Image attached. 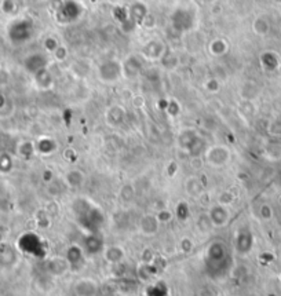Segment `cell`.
Listing matches in <instances>:
<instances>
[{
    "label": "cell",
    "instance_id": "cell-18",
    "mask_svg": "<svg viewBox=\"0 0 281 296\" xmlns=\"http://www.w3.org/2000/svg\"><path fill=\"white\" fill-rule=\"evenodd\" d=\"M276 3H278V5H281V0H274Z\"/></svg>",
    "mask_w": 281,
    "mask_h": 296
},
{
    "label": "cell",
    "instance_id": "cell-11",
    "mask_svg": "<svg viewBox=\"0 0 281 296\" xmlns=\"http://www.w3.org/2000/svg\"><path fill=\"white\" fill-rule=\"evenodd\" d=\"M260 63L263 65L266 70H274L278 66V57L274 52L266 51L260 55Z\"/></svg>",
    "mask_w": 281,
    "mask_h": 296
},
{
    "label": "cell",
    "instance_id": "cell-3",
    "mask_svg": "<svg viewBox=\"0 0 281 296\" xmlns=\"http://www.w3.org/2000/svg\"><path fill=\"white\" fill-rule=\"evenodd\" d=\"M123 75V65L116 59H106L99 65L98 76L104 83H115Z\"/></svg>",
    "mask_w": 281,
    "mask_h": 296
},
{
    "label": "cell",
    "instance_id": "cell-15",
    "mask_svg": "<svg viewBox=\"0 0 281 296\" xmlns=\"http://www.w3.org/2000/svg\"><path fill=\"white\" fill-rule=\"evenodd\" d=\"M209 51L213 52L214 55H224L228 51V43L225 42L224 39H215L209 44Z\"/></svg>",
    "mask_w": 281,
    "mask_h": 296
},
{
    "label": "cell",
    "instance_id": "cell-4",
    "mask_svg": "<svg viewBox=\"0 0 281 296\" xmlns=\"http://www.w3.org/2000/svg\"><path fill=\"white\" fill-rule=\"evenodd\" d=\"M82 14V7L76 0H65L58 9V17L62 22H72Z\"/></svg>",
    "mask_w": 281,
    "mask_h": 296
},
{
    "label": "cell",
    "instance_id": "cell-2",
    "mask_svg": "<svg viewBox=\"0 0 281 296\" xmlns=\"http://www.w3.org/2000/svg\"><path fill=\"white\" fill-rule=\"evenodd\" d=\"M194 13L189 9H185V7H181V9H177L171 14V26L174 31L179 32H187L190 31L194 25Z\"/></svg>",
    "mask_w": 281,
    "mask_h": 296
},
{
    "label": "cell",
    "instance_id": "cell-19",
    "mask_svg": "<svg viewBox=\"0 0 281 296\" xmlns=\"http://www.w3.org/2000/svg\"><path fill=\"white\" fill-rule=\"evenodd\" d=\"M110 2H117V0H110Z\"/></svg>",
    "mask_w": 281,
    "mask_h": 296
},
{
    "label": "cell",
    "instance_id": "cell-14",
    "mask_svg": "<svg viewBox=\"0 0 281 296\" xmlns=\"http://www.w3.org/2000/svg\"><path fill=\"white\" fill-rule=\"evenodd\" d=\"M252 29L255 32L256 35H259V36H266L269 31H270V25H269V21L266 20V18H256L254 24H252Z\"/></svg>",
    "mask_w": 281,
    "mask_h": 296
},
{
    "label": "cell",
    "instance_id": "cell-17",
    "mask_svg": "<svg viewBox=\"0 0 281 296\" xmlns=\"http://www.w3.org/2000/svg\"><path fill=\"white\" fill-rule=\"evenodd\" d=\"M207 89H208L209 91H217V90L219 89V83L217 80H209L208 83H207Z\"/></svg>",
    "mask_w": 281,
    "mask_h": 296
},
{
    "label": "cell",
    "instance_id": "cell-7",
    "mask_svg": "<svg viewBox=\"0 0 281 296\" xmlns=\"http://www.w3.org/2000/svg\"><path fill=\"white\" fill-rule=\"evenodd\" d=\"M47 63H48V61H47V57L44 54L35 52L25 59V68L33 75H37V73L47 68Z\"/></svg>",
    "mask_w": 281,
    "mask_h": 296
},
{
    "label": "cell",
    "instance_id": "cell-16",
    "mask_svg": "<svg viewBox=\"0 0 281 296\" xmlns=\"http://www.w3.org/2000/svg\"><path fill=\"white\" fill-rule=\"evenodd\" d=\"M44 46H46V48L48 50V51L54 52L55 50H57V47L59 46V44H58V42L54 39V37H47L46 42H44Z\"/></svg>",
    "mask_w": 281,
    "mask_h": 296
},
{
    "label": "cell",
    "instance_id": "cell-10",
    "mask_svg": "<svg viewBox=\"0 0 281 296\" xmlns=\"http://www.w3.org/2000/svg\"><path fill=\"white\" fill-rule=\"evenodd\" d=\"M75 293L78 296H95L97 293V284L91 280L79 281L75 286Z\"/></svg>",
    "mask_w": 281,
    "mask_h": 296
},
{
    "label": "cell",
    "instance_id": "cell-6",
    "mask_svg": "<svg viewBox=\"0 0 281 296\" xmlns=\"http://www.w3.org/2000/svg\"><path fill=\"white\" fill-rule=\"evenodd\" d=\"M142 54L148 59H153V61L162 59L166 54V44L160 40H152V42L146 43L142 50Z\"/></svg>",
    "mask_w": 281,
    "mask_h": 296
},
{
    "label": "cell",
    "instance_id": "cell-9",
    "mask_svg": "<svg viewBox=\"0 0 281 296\" xmlns=\"http://www.w3.org/2000/svg\"><path fill=\"white\" fill-rule=\"evenodd\" d=\"M142 70V62L136 55H131L130 58H127V61L123 65V73L127 78H135L138 76Z\"/></svg>",
    "mask_w": 281,
    "mask_h": 296
},
{
    "label": "cell",
    "instance_id": "cell-12",
    "mask_svg": "<svg viewBox=\"0 0 281 296\" xmlns=\"http://www.w3.org/2000/svg\"><path fill=\"white\" fill-rule=\"evenodd\" d=\"M124 119V110L119 108V106H113L108 110L106 113V121L112 125L121 124V121Z\"/></svg>",
    "mask_w": 281,
    "mask_h": 296
},
{
    "label": "cell",
    "instance_id": "cell-5",
    "mask_svg": "<svg viewBox=\"0 0 281 296\" xmlns=\"http://www.w3.org/2000/svg\"><path fill=\"white\" fill-rule=\"evenodd\" d=\"M205 159L211 166L221 167L225 166L230 159V151L225 146H213L205 153Z\"/></svg>",
    "mask_w": 281,
    "mask_h": 296
},
{
    "label": "cell",
    "instance_id": "cell-1",
    "mask_svg": "<svg viewBox=\"0 0 281 296\" xmlns=\"http://www.w3.org/2000/svg\"><path fill=\"white\" fill-rule=\"evenodd\" d=\"M33 35V25L29 20H17L11 24L9 29V36L14 44L26 43Z\"/></svg>",
    "mask_w": 281,
    "mask_h": 296
},
{
    "label": "cell",
    "instance_id": "cell-8",
    "mask_svg": "<svg viewBox=\"0 0 281 296\" xmlns=\"http://www.w3.org/2000/svg\"><path fill=\"white\" fill-rule=\"evenodd\" d=\"M128 17L130 20L135 25H142L145 22L146 17H148V9L144 3L140 2H136V3H132V5L128 7Z\"/></svg>",
    "mask_w": 281,
    "mask_h": 296
},
{
    "label": "cell",
    "instance_id": "cell-13",
    "mask_svg": "<svg viewBox=\"0 0 281 296\" xmlns=\"http://www.w3.org/2000/svg\"><path fill=\"white\" fill-rule=\"evenodd\" d=\"M179 142H181V145H182L185 149L190 151V149L194 147V145L198 142V136L194 131H185V132H182L181 138H179Z\"/></svg>",
    "mask_w": 281,
    "mask_h": 296
}]
</instances>
